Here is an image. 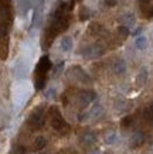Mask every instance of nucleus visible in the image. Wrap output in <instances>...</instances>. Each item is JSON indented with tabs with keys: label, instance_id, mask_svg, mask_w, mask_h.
<instances>
[{
	"label": "nucleus",
	"instance_id": "obj_3",
	"mask_svg": "<svg viewBox=\"0 0 153 154\" xmlns=\"http://www.w3.org/2000/svg\"><path fill=\"white\" fill-rule=\"evenodd\" d=\"M47 115H48V119H50V125L51 127L54 129L56 131L61 133V134H68L71 130L70 125L65 122L64 116L61 110L57 106H50L48 110H47Z\"/></svg>",
	"mask_w": 153,
	"mask_h": 154
},
{
	"label": "nucleus",
	"instance_id": "obj_21",
	"mask_svg": "<svg viewBox=\"0 0 153 154\" xmlns=\"http://www.w3.org/2000/svg\"><path fill=\"white\" fill-rule=\"evenodd\" d=\"M149 110H150V113H152V116H153V103L149 106Z\"/></svg>",
	"mask_w": 153,
	"mask_h": 154
},
{
	"label": "nucleus",
	"instance_id": "obj_18",
	"mask_svg": "<svg viewBox=\"0 0 153 154\" xmlns=\"http://www.w3.org/2000/svg\"><path fill=\"white\" fill-rule=\"evenodd\" d=\"M130 123H132V117H130V116H126L125 117V119H123V120H122V123H121V125H122V126H123V127H128V126H130Z\"/></svg>",
	"mask_w": 153,
	"mask_h": 154
},
{
	"label": "nucleus",
	"instance_id": "obj_8",
	"mask_svg": "<svg viewBox=\"0 0 153 154\" xmlns=\"http://www.w3.org/2000/svg\"><path fill=\"white\" fill-rule=\"evenodd\" d=\"M145 143V133L143 131H135L132 137H130V147L132 149H138Z\"/></svg>",
	"mask_w": 153,
	"mask_h": 154
},
{
	"label": "nucleus",
	"instance_id": "obj_15",
	"mask_svg": "<svg viewBox=\"0 0 153 154\" xmlns=\"http://www.w3.org/2000/svg\"><path fill=\"white\" fill-rule=\"evenodd\" d=\"M118 33H119V35H121L122 38H126L129 35V30H128L126 26H119V27H118Z\"/></svg>",
	"mask_w": 153,
	"mask_h": 154
},
{
	"label": "nucleus",
	"instance_id": "obj_11",
	"mask_svg": "<svg viewBox=\"0 0 153 154\" xmlns=\"http://www.w3.org/2000/svg\"><path fill=\"white\" fill-rule=\"evenodd\" d=\"M46 146H47V140L43 137V136H40V137H37V139L34 140V143H33V149L36 150V151H41Z\"/></svg>",
	"mask_w": 153,
	"mask_h": 154
},
{
	"label": "nucleus",
	"instance_id": "obj_20",
	"mask_svg": "<svg viewBox=\"0 0 153 154\" xmlns=\"http://www.w3.org/2000/svg\"><path fill=\"white\" fill-rule=\"evenodd\" d=\"M116 3H118V0H105V5L111 6V7H112V6H115Z\"/></svg>",
	"mask_w": 153,
	"mask_h": 154
},
{
	"label": "nucleus",
	"instance_id": "obj_9",
	"mask_svg": "<svg viewBox=\"0 0 153 154\" xmlns=\"http://www.w3.org/2000/svg\"><path fill=\"white\" fill-rule=\"evenodd\" d=\"M81 143H82L85 147H91L97 143V136L92 131H85L82 136H81Z\"/></svg>",
	"mask_w": 153,
	"mask_h": 154
},
{
	"label": "nucleus",
	"instance_id": "obj_7",
	"mask_svg": "<svg viewBox=\"0 0 153 154\" xmlns=\"http://www.w3.org/2000/svg\"><path fill=\"white\" fill-rule=\"evenodd\" d=\"M105 52L104 47L99 45V44H94V45H89L85 51H84V55L87 57V58H99Z\"/></svg>",
	"mask_w": 153,
	"mask_h": 154
},
{
	"label": "nucleus",
	"instance_id": "obj_10",
	"mask_svg": "<svg viewBox=\"0 0 153 154\" xmlns=\"http://www.w3.org/2000/svg\"><path fill=\"white\" fill-rule=\"evenodd\" d=\"M112 71H113L116 75L125 74V72H126V64L122 60L115 61V62H113V65H112Z\"/></svg>",
	"mask_w": 153,
	"mask_h": 154
},
{
	"label": "nucleus",
	"instance_id": "obj_6",
	"mask_svg": "<svg viewBox=\"0 0 153 154\" xmlns=\"http://www.w3.org/2000/svg\"><path fill=\"white\" fill-rule=\"evenodd\" d=\"M65 95L74 98V100L78 103V106H81V107L88 106L89 103L92 102V100H95V98H97V94H95L94 91H87V89H85V91H77L75 94H72L71 91H67Z\"/></svg>",
	"mask_w": 153,
	"mask_h": 154
},
{
	"label": "nucleus",
	"instance_id": "obj_14",
	"mask_svg": "<svg viewBox=\"0 0 153 154\" xmlns=\"http://www.w3.org/2000/svg\"><path fill=\"white\" fill-rule=\"evenodd\" d=\"M123 26H126V27H130L132 24H133L135 19H133V16L132 14H126V16H123Z\"/></svg>",
	"mask_w": 153,
	"mask_h": 154
},
{
	"label": "nucleus",
	"instance_id": "obj_12",
	"mask_svg": "<svg viewBox=\"0 0 153 154\" xmlns=\"http://www.w3.org/2000/svg\"><path fill=\"white\" fill-rule=\"evenodd\" d=\"M61 48H62V51H71V48H72V38L71 37L62 38V41H61Z\"/></svg>",
	"mask_w": 153,
	"mask_h": 154
},
{
	"label": "nucleus",
	"instance_id": "obj_17",
	"mask_svg": "<svg viewBox=\"0 0 153 154\" xmlns=\"http://www.w3.org/2000/svg\"><path fill=\"white\" fill-rule=\"evenodd\" d=\"M116 139H118V137H116L115 133H109V134L105 137V141H107L108 144H112V143H115L116 141Z\"/></svg>",
	"mask_w": 153,
	"mask_h": 154
},
{
	"label": "nucleus",
	"instance_id": "obj_5",
	"mask_svg": "<svg viewBox=\"0 0 153 154\" xmlns=\"http://www.w3.org/2000/svg\"><path fill=\"white\" fill-rule=\"evenodd\" d=\"M47 115V109L46 105H38L31 110V113L28 115L27 119V126L30 127L31 131H38L41 130L44 125H46V117Z\"/></svg>",
	"mask_w": 153,
	"mask_h": 154
},
{
	"label": "nucleus",
	"instance_id": "obj_16",
	"mask_svg": "<svg viewBox=\"0 0 153 154\" xmlns=\"http://www.w3.org/2000/svg\"><path fill=\"white\" fill-rule=\"evenodd\" d=\"M101 112H102V107L99 105H95L92 107V110L89 112V116H98V115H101Z\"/></svg>",
	"mask_w": 153,
	"mask_h": 154
},
{
	"label": "nucleus",
	"instance_id": "obj_19",
	"mask_svg": "<svg viewBox=\"0 0 153 154\" xmlns=\"http://www.w3.org/2000/svg\"><path fill=\"white\" fill-rule=\"evenodd\" d=\"M57 154H77L74 151V150H71V149H65V150H61V151H58Z\"/></svg>",
	"mask_w": 153,
	"mask_h": 154
},
{
	"label": "nucleus",
	"instance_id": "obj_4",
	"mask_svg": "<svg viewBox=\"0 0 153 154\" xmlns=\"http://www.w3.org/2000/svg\"><path fill=\"white\" fill-rule=\"evenodd\" d=\"M13 19V2L11 0H0V30L6 31V33H10Z\"/></svg>",
	"mask_w": 153,
	"mask_h": 154
},
{
	"label": "nucleus",
	"instance_id": "obj_1",
	"mask_svg": "<svg viewBox=\"0 0 153 154\" xmlns=\"http://www.w3.org/2000/svg\"><path fill=\"white\" fill-rule=\"evenodd\" d=\"M75 0L71 2H61L58 3L56 9L53 10L50 16L48 24L44 28V33L41 37V47L44 50H48L51 47L53 41L56 40L60 34L68 30L72 20V9H74Z\"/></svg>",
	"mask_w": 153,
	"mask_h": 154
},
{
	"label": "nucleus",
	"instance_id": "obj_2",
	"mask_svg": "<svg viewBox=\"0 0 153 154\" xmlns=\"http://www.w3.org/2000/svg\"><path fill=\"white\" fill-rule=\"evenodd\" d=\"M51 68H53V62L47 55H43L38 60L36 69H34V86L37 91H43L46 88L47 84V78L50 74Z\"/></svg>",
	"mask_w": 153,
	"mask_h": 154
},
{
	"label": "nucleus",
	"instance_id": "obj_13",
	"mask_svg": "<svg viewBox=\"0 0 153 154\" xmlns=\"http://www.w3.org/2000/svg\"><path fill=\"white\" fill-rule=\"evenodd\" d=\"M135 44H136V47L139 48V50H145V48H146V44H148V40H146V37L140 35V37H138L135 40Z\"/></svg>",
	"mask_w": 153,
	"mask_h": 154
}]
</instances>
